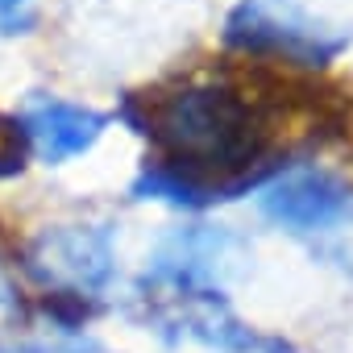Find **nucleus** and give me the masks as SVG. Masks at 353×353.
Here are the masks:
<instances>
[{
    "label": "nucleus",
    "instance_id": "f03ea898",
    "mask_svg": "<svg viewBox=\"0 0 353 353\" xmlns=\"http://www.w3.org/2000/svg\"><path fill=\"white\" fill-rule=\"evenodd\" d=\"M262 212L291 233H328L353 216V192L341 174L320 166L287 170L258 196Z\"/></svg>",
    "mask_w": 353,
    "mask_h": 353
},
{
    "label": "nucleus",
    "instance_id": "f257e3e1",
    "mask_svg": "<svg viewBox=\"0 0 353 353\" xmlns=\"http://www.w3.org/2000/svg\"><path fill=\"white\" fill-rule=\"evenodd\" d=\"M158 137L179 166H237L254 154L250 108L225 88H183L166 96L158 108Z\"/></svg>",
    "mask_w": 353,
    "mask_h": 353
},
{
    "label": "nucleus",
    "instance_id": "423d86ee",
    "mask_svg": "<svg viewBox=\"0 0 353 353\" xmlns=\"http://www.w3.org/2000/svg\"><path fill=\"white\" fill-rule=\"evenodd\" d=\"M34 21H38V0H0V34L5 38L30 34Z\"/></svg>",
    "mask_w": 353,
    "mask_h": 353
},
{
    "label": "nucleus",
    "instance_id": "7ed1b4c3",
    "mask_svg": "<svg viewBox=\"0 0 353 353\" xmlns=\"http://www.w3.org/2000/svg\"><path fill=\"white\" fill-rule=\"evenodd\" d=\"M21 129L34 145V154L50 166L88 154L96 145V137L104 133V117L83 108V104H67V100H38L26 117Z\"/></svg>",
    "mask_w": 353,
    "mask_h": 353
},
{
    "label": "nucleus",
    "instance_id": "20e7f679",
    "mask_svg": "<svg viewBox=\"0 0 353 353\" xmlns=\"http://www.w3.org/2000/svg\"><path fill=\"white\" fill-rule=\"evenodd\" d=\"M233 38L245 42V46H270V50L291 54V59H299V54L324 59V54L336 50V42L324 38V30L303 21L295 9H291V17H279V5H270V0H250V5H241V13L233 21Z\"/></svg>",
    "mask_w": 353,
    "mask_h": 353
},
{
    "label": "nucleus",
    "instance_id": "39448f33",
    "mask_svg": "<svg viewBox=\"0 0 353 353\" xmlns=\"http://www.w3.org/2000/svg\"><path fill=\"white\" fill-rule=\"evenodd\" d=\"M50 258H54V274L67 279L71 287H83V291H96L108 283L112 274V254H108V241L96 237V233H54L46 241Z\"/></svg>",
    "mask_w": 353,
    "mask_h": 353
}]
</instances>
